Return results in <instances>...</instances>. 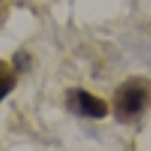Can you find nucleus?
<instances>
[{
	"label": "nucleus",
	"mask_w": 151,
	"mask_h": 151,
	"mask_svg": "<svg viewBox=\"0 0 151 151\" xmlns=\"http://www.w3.org/2000/svg\"><path fill=\"white\" fill-rule=\"evenodd\" d=\"M65 106L76 116L91 118V119H102L109 113L106 100L83 88H70L65 93Z\"/></svg>",
	"instance_id": "2"
},
{
	"label": "nucleus",
	"mask_w": 151,
	"mask_h": 151,
	"mask_svg": "<svg viewBox=\"0 0 151 151\" xmlns=\"http://www.w3.org/2000/svg\"><path fill=\"white\" fill-rule=\"evenodd\" d=\"M30 63H32V58L28 56L27 51H18L12 58V67H14V72L18 74H23L30 69Z\"/></svg>",
	"instance_id": "4"
},
{
	"label": "nucleus",
	"mask_w": 151,
	"mask_h": 151,
	"mask_svg": "<svg viewBox=\"0 0 151 151\" xmlns=\"http://www.w3.org/2000/svg\"><path fill=\"white\" fill-rule=\"evenodd\" d=\"M150 102V81L144 77H130L118 86L113 97L114 118L121 123H132L144 113Z\"/></svg>",
	"instance_id": "1"
},
{
	"label": "nucleus",
	"mask_w": 151,
	"mask_h": 151,
	"mask_svg": "<svg viewBox=\"0 0 151 151\" xmlns=\"http://www.w3.org/2000/svg\"><path fill=\"white\" fill-rule=\"evenodd\" d=\"M0 79H2V84H0V99L4 100L12 91V88L16 84V74H12V70L5 69V62H2V76H0Z\"/></svg>",
	"instance_id": "3"
}]
</instances>
